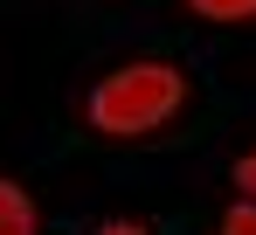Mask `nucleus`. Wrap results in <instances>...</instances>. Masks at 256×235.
<instances>
[{
    "instance_id": "f257e3e1",
    "label": "nucleus",
    "mask_w": 256,
    "mask_h": 235,
    "mask_svg": "<svg viewBox=\"0 0 256 235\" xmlns=\"http://www.w3.org/2000/svg\"><path fill=\"white\" fill-rule=\"evenodd\" d=\"M173 111H180V76H173L166 62L118 70V76H111L97 97H90V118H97V132H111V138H138V132L166 124Z\"/></svg>"
},
{
    "instance_id": "f03ea898",
    "label": "nucleus",
    "mask_w": 256,
    "mask_h": 235,
    "mask_svg": "<svg viewBox=\"0 0 256 235\" xmlns=\"http://www.w3.org/2000/svg\"><path fill=\"white\" fill-rule=\"evenodd\" d=\"M0 235H35V208H28L21 187H7V180H0Z\"/></svg>"
},
{
    "instance_id": "7ed1b4c3",
    "label": "nucleus",
    "mask_w": 256,
    "mask_h": 235,
    "mask_svg": "<svg viewBox=\"0 0 256 235\" xmlns=\"http://www.w3.org/2000/svg\"><path fill=\"white\" fill-rule=\"evenodd\" d=\"M187 7L208 21H256V0H187Z\"/></svg>"
},
{
    "instance_id": "20e7f679",
    "label": "nucleus",
    "mask_w": 256,
    "mask_h": 235,
    "mask_svg": "<svg viewBox=\"0 0 256 235\" xmlns=\"http://www.w3.org/2000/svg\"><path fill=\"white\" fill-rule=\"evenodd\" d=\"M222 235H256V200H242V208H228V222H222Z\"/></svg>"
},
{
    "instance_id": "39448f33",
    "label": "nucleus",
    "mask_w": 256,
    "mask_h": 235,
    "mask_svg": "<svg viewBox=\"0 0 256 235\" xmlns=\"http://www.w3.org/2000/svg\"><path fill=\"white\" fill-rule=\"evenodd\" d=\"M236 187H242V194H250V200H256V152H250V159H242V166H236Z\"/></svg>"
},
{
    "instance_id": "423d86ee",
    "label": "nucleus",
    "mask_w": 256,
    "mask_h": 235,
    "mask_svg": "<svg viewBox=\"0 0 256 235\" xmlns=\"http://www.w3.org/2000/svg\"><path fill=\"white\" fill-rule=\"evenodd\" d=\"M104 235H146V228H132V222H111V228H104Z\"/></svg>"
}]
</instances>
